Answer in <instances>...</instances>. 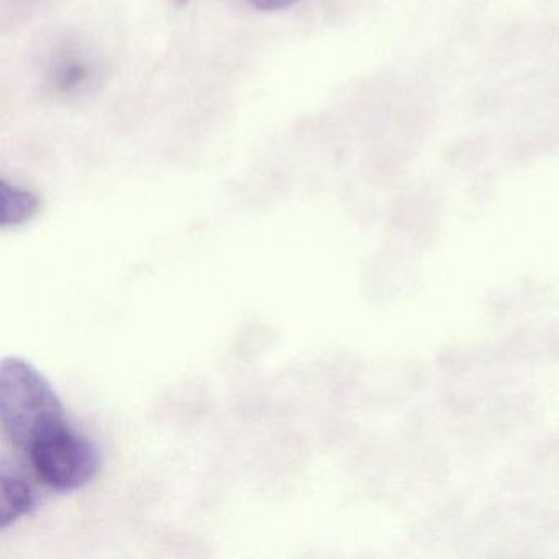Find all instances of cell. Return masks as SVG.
<instances>
[{
  "label": "cell",
  "mask_w": 559,
  "mask_h": 559,
  "mask_svg": "<svg viewBox=\"0 0 559 559\" xmlns=\"http://www.w3.org/2000/svg\"><path fill=\"white\" fill-rule=\"evenodd\" d=\"M2 228L19 227L32 221L41 207L40 198L2 179Z\"/></svg>",
  "instance_id": "277c9868"
},
{
  "label": "cell",
  "mask_w": 559,
  "mask_h": 559,
  "mask_svg": "<svg viewBox=\"0 0 559 559\" xmlns=\"http://www.w3.org/2000/svg\"><path fill=\"white\" fill-rule=\"evenodd\" d=\"M90 64L78 58H67L55 68L53 84L60 93H73L91 78Z\"/></svg>",
  "instance_id": "5b68a950"
},
{
  "label": "cell",
  "mask_w": 559,
  "mask_h": 559,
  "mask_svg": "<svg viewBox=\"0 0 559 559\" xmlns=\"http://www.w3.org/2000/svg\"><path fill=\"white\" fill-rule=\"evenodd\" d=\"M2 512H0V528L8 530L12 523L17 522L22 516L28 515L37 507L38 499L35 496L31 484L19 476L17 473H11L8 467L2 469Z\"/></svg>",
  "instance_id": "3957f363"
},
{
  "label": "cell",
  "mask_w": 559,
  "mask_h": 559,
  "mask_svg": "<svg viewBox=\"0 0 559 559\" xmlns=\"http://www.w3.org/2000/svg\"><path fill=\"white\" fill-rule=\"evenodd\" d=\"M27 454L41 483L60 492L81 489L99 473V451L70 424L44 435Z\"/></svg>",
  "instance_id": "7a4b0ae2"
},
{
  "label": "cell",
  "mask_w": 559,
  "mask_h": 559,
  "mask_svg": "<svg viewBox=\"0 0 559 559\" xmlns=\"http://www.w3.org/2000/svg\"><path fill=\"white\" fill-rule=\"evenodd\" d=\"M171 2L176 8H185V5L189 4V0H171Z\"/></svg>",
  "instance_id": "52a82bcc"
},
{
  "label": "cell",
  "mask_w": 559,
  "mask_h": 559,
  "mask_svg": "<svg viewBox=\"0 0 559 559\" xmlns=\"http://www.w3.org/2000/svg\"><path fill=\"white\" fill-rule=\"evenodd\" d=\"M0 417L5 437L25 453L44 435L68 424L61 399L50 382L21 358L2 362Z\"/></svg>",
  "instance_id": "6da1fadb"
},
{
  "label": "cell",
  "mask_w": 559,
  "mask_h": 559,
  "mask_svg": "<svg viewBox=\"0 0 559 559\" xmlns=\"http://www.w3.org/2000/svg\"><path fill=\"white\" fill-rule=\"evenodd\" d=\"M247 2L258 11L280 12L286 11L290 5L296 4L297 0H247Z\"/></svg>",
  "instance_id": "8992f818"
}]
</instances>
